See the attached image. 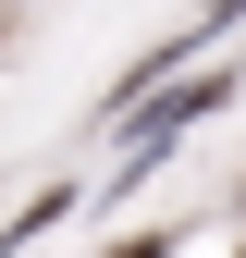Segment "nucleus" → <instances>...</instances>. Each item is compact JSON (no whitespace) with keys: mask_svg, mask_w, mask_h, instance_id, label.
<instances>
[{"mask_svg":"<svg viewBox=\"0 0 246 258\" xmlns=\"http://www.w3.org/2000/svg\"><path fill=\"white\" fill-rule=\"evenodd\" d=\"M222 99H234V74H184V86H160V99H136L111 136H123V160H160L184 123H197V111H222Z\"/></svg>","mask_w":246,"mask_h":258,"instance_id":"f257e3e1","label":"nucleus"},{"mask_svg":"<svg viewBox=\"0 0 246 258\" xmlns=\"http://www.w3.org/2000/svg\"><path fill=\"white\" fill-rule=\"evenodd\" d=\"M197 25H209V37H234V25H246V0H197Z\"/></svg>","mask_w":246,"mask_h":258,"instance_id":"f03ea898","label":"nucleus"},{"mask_svg":"<svg viewBox=\"0 0 246 258\" xmlns=\"http://www.w3.org/2000/svg\"><path fill=\"white\" fill-rule=\"evenodd\" d=\"M111 258H172V234H123V246H111Z\"/></svg>","mask_w":246,"mask_h":258,"instance_id":"7ed1b4c3","label":"nucleus"}]
</instances>
